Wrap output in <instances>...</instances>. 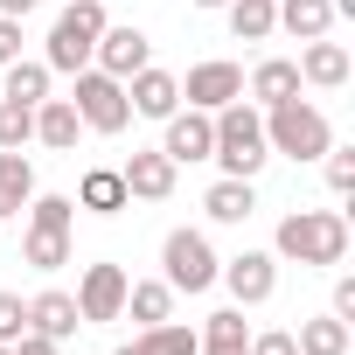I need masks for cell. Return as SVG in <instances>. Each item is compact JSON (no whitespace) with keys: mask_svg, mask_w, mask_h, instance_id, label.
<instances>
[{"mask_svg":"<svg viewBox=\"0 0 355 355\" xmlns=\"http://www.w3.org/2000/svg\"><path fill=\"white\" fill-rule=\"evenodd\" d=\"M56 348H63V341H49V334H35V327L15 341V355H56Z\"/></svg>","mask_w":355,"mask_h":355,"instance_id":"36","label":"cell"},{"mask_svg":"<svg viewBox=\"0 0 355 355\" xmlns=\"http://www.w3.org/2000/svg\"><path fill=\"white\" fill-rule=\"evenodd\" d=\"M272 258L293 265H341L348 258V216L341 209H293L272 237Z\"/></svg>","mask_w":355,"mask_h":355,"instance_id":"1","label":"cell"},{"mask_svg":"<svg viewBox=\"0 0 355 355\" xmlns=\"http://www.w3.org/2000/svg\"><path fill=\"white\" fill-rule=\"evenodd\" d=\"M21 334H28V300H21V293H0V341L15 348Z\"/></svg>","mask_w":355,"mask_h":355,"instance_id":"31","label":"cell"},{"mask_svg":"<svg viewBox=\"0 0 355 355\" xmlns=\"http://www.w3.org/2000/svg\"><path fill=\"white\" fill-rule=\"evenodd\" d=\"M196 8H230V0H196Z\"/></svg>","mask_w":355,"mask_h":355,"instance_id":"38","label":"cell"},{"mask_svg":"<svg viewBox=\"0 0 355 355\" xmlns=\"http://www.w3.org/2000/svg\"><path fill=\"white\" fill-rule=\"evenodd\" d=\"M35 139H42V146H56V153H70V146L84 139L77 105H70V98H42V105H35Z\"/></svg>","mask_w":355,"mask_h":355,"instance_id":"15","label":"cell"},{"mask_svg":"<svg viewBox=\"0 0 355 355\" xmlns=\"http://www.w3.org/2000/svg\"><path fill=\"white\" fill-rule=\"evenodd\" d=\"M28 139H35V112L15 105V98H0V153H21Z\"/></svg>","mask_w":355,"mask_h":355,"instance_id":"29","label":"cell"},{"mask_svg":"<svg viewBox=\"0 0 355 355\" xmlns=\"http://www.w3.org/2000/svg\"><path fill=\"white\" fill-rule=\"evenodd\" d=\"M0 15H15V21H21V15H35V0H0Z\"/></svg>","mask_w":355,"mask_h":355,"instance_id":"37","label":"cell"},{"mask_svg":"<svg viewBox=\"0 0 355 355\" xmlns=\"http://www.w3.org/2000/svg\"><path fill=\"white\" fill-rule=\"evenodd\" d=\"M251 355H300L293 334H251Z\"/></svg>","mask_w":355,"mask_h":355,"instance_id":"34","label":"cell"},{"mask_svg":"<svg viewBox=\"0 0 355 355\" xmlns=\"http://www.w3.org/2000/svg\"><path fill=\"white\" fill-rule=\"evenodd\" d=\"M334 313H341V320H355V279H348V272L334 279Z\"/></svg>","mask_w":355,"mask_h":355,"instance_id":"35","label":"cell"},{"mask_svg":"<svg viewBox=\"0 0 355 355\" xmlns=\"http://www.w3.org/2000/svg\"><path fill=\"white\" fill-rule=\"evenodd\" d=\"M202 209H209V223H251L258 216V189L237 182V174H223V182L202 196Z\"/></svg>","mask_w":355,"mask_h":355,"instance_id":"18","label":"cell"},{"mask_svg":"<svg viewBox=\"0 0 355 355\" xmlns=\"http://www.w3.org/2000/svg\"><path fill=\"white\" fill-rule=\"evenodd\" d=\"M0 355H15V348H8V341H0Z\"/></svg>","mask_w":355,"mask_h":355,"instance_id":"39","label":"cell"},{"mask_svg":"<svg viewBox=\"0 0 355 355\" xmlns=\"http://www.w3.org/2000/svg\"><path fill=\"white\" fill-rule=\"evenodd\" d=\"M91 63L105 70V77H132V70H146L153 63V42H146V28H132V21H105V35H98V49H91Z\"/></svg>","mask_w":355,"mask_h":355,"instance_id":"7","label":"cell"},{"mask_svg":"<svg viewBox=\"0 0 355 355\" xmlns=\"http://www.w3.org/2000/svg\"><path fill=\"white\" fill-rule=\"evenodd\" d=\"M125 105L139 112V119H167V112H182V77H174V70H132L125 77Z\"/></svg>","mask_w":355,"mask_h":355,"instance_id":"13","label":"cell"},{"mask_svg":"<svg viewBox=\"0 0 355 355\" xmlns=\"http://www.w3.org/2000/svg\"><path fill=\"white\" fill-rule=\"evenodd\" d=\"M70 105H77L84 132H125V125H132L125 84H119V77H105L98 63H91V70H77V91H70Z\"/></svg>","mask_w":355,"mask_h":355,"instance_id":"6","label":"cell"},{"mask_svg":"<svg viewBox=\"0 0 355 355\" xmlns=\"http://www.w3.org/2000/svg\"><path fill=\"white\" fill-rule=\"evenodd\" d=\"M209 119H216V153H209V160H223V174L251 182V174L272 160V146H265V112L244 105V98H230V105L209 112Z\"/></svg>","mask_w":355,"mask_h":355,"instance_id":"2","label":"cell"},{"mask_svg":"<svg viewBox=\"0 0 355 355\" xmlns=\"http://www.w3.org/2000/svg\"><path fill=\"white\" fill-rule=\"evenodd\" d=\"M196 355H251V327H244V306H223V313H209V327L196 334Z\"/></svg>","mask_w":355,"mask_h":355,"instance_id":"16","label":"cell"},{"mask_svg":"<svg viewBox=\"0 0 355 355\" xmlns=\"http://www.w3.org/2000/svg\"><path fill=\"white\" fill-rule=\"evenodd\" d=\"M15 56H21V21H15V15H0V70H8Z\"/></svg>","mask_w":355,"mask_h":355,"instance_id":"33","label":"cell"},{"mask_svg":"<svg viewBox=\"0 0 355 355\" xmlns=\"http://www.w3.org/2000/svg\"><path fill=\"white\" fill-rule=\"evenodd\" d=\"M293 348H300V355H348V320H341V313H320V320H300Z\"/></svg>","mask_w":355,"mask_h":355,"instance_id":"25","label":"cell"},{"mask_svg":"<svg viewBox=\"0 0 355 355\" xmlns=\"http://www.w3.org/2000/svg\"><path fill=\"white\" fill-rule=\"evenodd\" d=\"M125 313H132L139 327H160V320L174 313V286H167V279H132V286H125Z\"/></svg>","mask_w":355,"mask_h":355,"instance_id":"23","label":"cell"},{"mask_svg":"<svg viewBox=\"0 0 355 355\" xmlns=\"http://www.w3.org/2000/svg\"><path fill=\"white\" fill-rule=\"evenodd\" d=\"M119 182H125V196H139V202H167V196H174V160H167L160 146H132V153L119 160Z\"/></svg>","mask_w":355,"mask_h":355,"instance_id":"11","label":"cell"},{"mask_svg":"<svg viewBox=\"0 0 355 355\" xmlns=\"http://www.w3.org/2000/svg\"><path fill=\"white\" fill-rule=\"evenodd\" d=\"M132 348H139V355H196V327H182V320H160V327H146Z\"/></svg>","mask_w":355,"mask_h":355,"instance_id":"28","label":"cell"},{"mask_svg":"<svg viewBox=\"0 0 355 355\" xmlns=\"http://www.w3.org/2000/svg\"><path fill=\"white\" fill-rule=\"evenodd\" d=\"M265 146L286 153V160H320V153L334 146V125H327L320 105L286 98V105H265Z\"/></svg>","mask_w":355,"mask_h":355,"instance_id":"3","label":"cell"},{"mask_svg":"<svg viewBox=\"0 0 355 355\" xmlns=\"http://www.w3.org/2000/svg\"><path fill=\"white\" fill-rule=\"evenodd\" d=\"M28 196H35V167H28V153H0V223L21 216Z\"/></svg>","mask_w":355,"mask_h":355,"instance_id":"22","label":"cell"},{"mask_svg":"<svg viewBox=\"0 0 355 355\" xmlns=\"http://www.w3.org/2000/svg\"><path fill=\"white\" fill-rule=\"evenodd\" d=\"M77 209H91V216H119V209H132V196H125V182H119V167H91L84 182H77Z\"/></svg>","mask_w":355,"mask_h":355,"instance_id":"17","label":"cell"},{"mask_svg":"<svg viewBox=\"0 0 355 355\" xmlns=\"http://www.w3.org/2000/svg\"><path fill=\"white\" fill-rule=\"evenodd\" d=\"M125 286H132L125 265H112V258H105V265H84V279H77V313H84L91 327H98V320H119V313H125Z\"/></svg>","mask_w":355,"mask_h":355,"instance_id":"8","label":"cell"},{"mask_svg":"<svg viewBox=\"0 0 355 355\" xmlns=\"http://www.w3.org/2000/svg\"><path fill=\"white\" fill-rule=\"evenodd\" d=\"M230 35L237 42H272V28H279V0H230Z\"/></svg>","mask_w":355,"mask_h":355,"instance_id":"24","label":"cell"},{"mask_svg":"<svg viewBox=\"0 0 355 355\" xmlns=\"http://www.w3.org/2000/svg\"><path fill=\"white\" fill-rule=\"evenodd\" d=\"M320 160H327V189H334V196H355V146H348V153L327 146Z\"/></svg>","mask_w":355,"mask_h":355,"instance_id":"32","label":"cell"},{"mask_svg":"<svg viewBox=\"0 0 355 355\" xmlns=\"http://www.w3.org/2000/svg\"><path fill=\"white\" fill-rule=\"evenodd\" d=\"M258 105H286V98H300V63H286V56H265L258 70H251V84H244Z\"/></svg>","mask_w":355,"mask_h":355,"instance_id":"20","label":"cell"},{"mask_svg":"<svg viewBox=\"0 0 355 355\" xmlns=\"http://www.w3.org/2000/svg\"><path fill=\"white\" fill-rule=\"evenodd\" d=\"M160 125H167L160 153H167L174 167H196V160H209V153H216V119H209V112H196V105H189V112H167Z\"/></svg>","mask_w":355,"mask_h":355,"instance_id":"9","label":"cell"},{"mask_svg":"<svg viewBox=\"0 0 355 355\" xmlns=\"http://www.w3.org/2000/svg\"><path fill=\"white\" fill-rule=\"evenodd\" d=\"M49 77H56L49 63H28V56H15V63H8V91H0V98H15V105H28V112H35V105L49 98Z\"/></svg>","mask_w":355,"mask_h":355,"instance_id":"26","label":"cell"},{"mask_svg":"<svg viewBox=\"0 0 355 355\" xmlns=\"http://www.w3.org/2000/svg\"><path fill=\"white\" fill-rule=\"evenodd\" d=\"M182 98H189L196 112H223L230 98H244V70L223 63V56H216V63H196V70L182 77Z\"/></svg>","mask_w":355,"mask_h":355,"instance_id":"12","label":"cell"},{"mask_svg":"<svg viewBox=\"0 0 355 355\" xmlns=\"http://www.w3.org/2000/svg\"><path fill=\"white\" fill-rule=\"evenodd\" d=\"M160 272H167L174 293H209L216 272H223V258L209 251L202 230H167V244H160Z\"/></svg>","mask_w":355,"mask_h":355,"instance_id":"5","label":"cell"},{"mask_svg":"<svg viewBox=\"0 0 355 355\" xmlns=\"http://www.w3.org/2000/svg\"><path fill=\"white\" fill-rule=\"evenodd\" d=\"M279 28L300 42H320L334 28V0H279Z\"/></svg>","mask_w":355,"mask_h":355,"instance_id":"21","label":"cell"},{"mask_svg":"<svg viewBox=\"0 0 355 355\" xmlns=\"http://www.w3.org/2000/svg\"><path fill=\"white\" fill-rule=\"evenodd\" d=\"M28 327H35V334H49V341H70V334L84 327L77 293H56V286H49V293H35V300H28Z\"/></svg>","mask_w":355,"mask_h":355,"instance_id":"14","label":"cell"},{"mask_svg":"<svg viewBox=\"0 0 355 355\" xmlns=\"http://www.w3.org/2000/svg\"><path fill=\"white\" fill-rule=\"evenodd\" d=\"M98 35H105V0H70V8L56 15V28H49L42 63H49V70H63V77H77V70H91Z\"/></svg>","mask_w":355,"mask_h":355,"instance_id":"4","label":"cell"},{"mask_svg":"<svg viewBox=\"0 0 355 355\" xmlns=\"http://www.w3.org/2000/svg\"><path fill=\"white\" fill-rule=\"evenodd\" d=\"M216 279L230 286L237 306H265V300L279 293V258H272V251H244V258H230Z\"/></svg>","mask_w":355,"mask_h":355,"instance_id":"10","label":"cell"},{"mask_svg":"<svg viewBox=\"0 0 355 355\" xmlns=\"http://www.w3.org/2000/svg\"><path fill=\"white\" fill-rule=\"evenodd\" d=\"M300 84H320V91H334V84H348V49L341 42H306V56H300Z\"/></svg>","mask_w":355,"mask_h":355,"instance_id":"19","label":"cell"},{"mask_svg":"<svg viewBox=\"0 0 355 355\" xmlns=\"http://www.w3.org/2000/svg\"><path fill=\"white\" fill-rule=\"evenodd\" d=\"M21 258H28L35 272H63V265H70V230H28V237H21Z\"/></svg>","mask_w":355,"mask_h":355,"instance_id":"27","label":"cell"},{"mask_svg":"<svg viewBox=\"0 0 355 355\" xmlns=\"http://www.w3.org/2000/svg\"><path fill=\"white\" fill-rule=\"evenodd\" d=\"M70 223H77L70 196H28V230H70Z\"/></svg>","mask_w":355,"mask_h":355,"instance_id":"30","label":"cell"}]
</instances>
